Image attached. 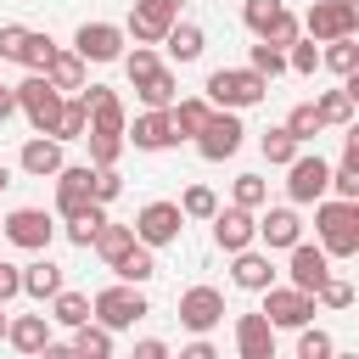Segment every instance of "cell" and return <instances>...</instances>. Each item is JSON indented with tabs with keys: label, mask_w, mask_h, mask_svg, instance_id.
Masks as SVG:
<instances>
[{
	"label": "cell",
	"mask_w": 359,
	"mask_h": 359,
	"mask_svg": "<svg viewBox=\"0 0 359 359\" xmlns=\"http://www.w3.org/2000/svg\"><path fill=\"white\" fill-rule=\"evenodd\" d=\"M11 112H17V90H6V84H0V123H6Z\"/></svg>",
	"instance_id": "obj_55"
},
{
	"label": "cell",
	"mask_w": 359,
	"mask_h": 359,
	"mask_svg": "<svg viewBox=\"0 0 359 359\" xmlns=\"http://www.w3.org/2000/svg\"><path fill=\"white\" fill-rule=\"evenodd\" d=\"M252 224H258L252 236H258L264 247H292V241L303 236V224H297V213H292V208H269V213H264V219H252Z\"/></svg>",
	"instance_id": "obj_21"
},
{
	"label": "cell",
	"mask_w": 359,
	"mask_h": 359,
	"mask_svg": "<svg viewBox=\"0 0 359 359\" xmlns=\"http://www.w3.org/2000/svg\"><path fill=\"white\" fill-rule=\"evenodd\" d=\"M208 112H213V101H174L168 107V123H174V140H196V129L208 123Z\"/></svg>",
	"instance_id": "obj_27"
},
{
	"label": "cell",
	"mask_w": 359,
	"mask_h": 359,
	"mask_svg": "<svg viewBox=\"0 0 359 359\" xmlns=\"http://www.w3.org/2000/svg\"><path fill=\"white\" fill-rule=\"evenodd\" d=\"M174 22H180V0H135V11H129L135 45H157Z\"/></svg>",
	"instance_id": "obj_10"
},
{
	"label": "cell",
	"mask_w": 359,
	"mask_h": 359,
	"mask_svg": "<svg viewBox=\"0 0 359 359\" xmlns=\"http://www.w3.org/2000/svg\"><path fill=\"white\" fill-rule=\"evenodd\" d=\"M73 353H84V359H112V331H107L101 320L73 325Z\"/></svg>",
	"instance_id": "obj_29"
},
{
	"label": "cell",
	"mask_w": 359,
	"mask_h": 359,
	"mask_svg": "<svg viewBox=\"0 0 359 359\" xmlns=\"http://www.w3.org/2000/svg\"><path fill=\"white\" fill-rule=\"evenodd\" d=\"M135 90H140V101H146V107H174V95H180V90H174V73H168L163 62H157L146 79H135Z\"/></svg>",
	"instance_id": "obj_30"
},
{
	"label": "cell",
	"mask_w": 359,
	"mask_h": 359,
	"mask_svg": "<svg viewBox=\"0 0 359 359\" xmlns=\"http://www.w3.org/2000/svg\"><path fill=\"white\" fill-rule=\"evenodd\" d=\"M50 56H56V39L28 28V34H22V50H17V62H22L28 73H45V62H50Z\"/></svg>",
	"instance_id": "obj_35"
},
{
	"label": "cell",
	"mask_w": 359,
	"mask_h": 359,
	"mask_svg": "<svg viewBox=\"0 0 359 359\" xmlns=\"http://www.w3.org/2000/svg\"><path fill=\"white\" fill-rule=\"evenodd\" d=\"M286 168H292V180H286V196L292 202H320L325 196V180H331V163L325 157H292Z\"/></svg>",
	"instance_id": "obj_15"
},
{
	"label": "cell",
	"mask_w": 359,
	"mask_h": 359,
	"mask_svg": "<svg viewBox=\"0 0 359 359\" xmlns=\"http://www.w3.org/2000/svg\"><path fill=\"white\" fill-rule=\"evenodd\" d=\"M286 67L303 73V79H314V67H320V39H303V34H297V39L286 45Z\"/></svg>",
	"instance_id": "obj_37"
},
{
	"label": "cell",
	"mask_w": 359,
	"mask_h": 359,
	"mask_svg": "<svg viewBox=\"0 0 359 359\" xmlns=\"http://www.w3.org/2000/svg\"><path fill=\"white\" fill-rule=\"evenodd\" d=\"M269 95V79L264 73H252V67H219V73H208V101L213 107H258Z\"/></svg>",
	"instance_id": "obj_2"
},
{
	"label": "cell",
	"mask_w": 359,
	"mask_h": 359,
	"mask_svg": "<svg viewBox=\"0 0 359 359\" xmlns=\"http://www.w3.org/2000/svg\"><path fill=\"white\" fill-rule=\"evenodd\" d=\"M180 230H185L180 202H146L135 213V241H146V247H168V241H180Z\"/></svg>",
	"instance_id": "obj_8"
},
{
	"label": "cell",
	"mask_w": 359,
	"mask_h": 359,
	"mask_svg": "<svg viewBox=\"0 0 359 359\" xmlns=\"http://www.w3.org/2000/svg\"><path fill=\"white\" fill-rule=\"evenodd\" d=\"M320 67H331V73H359V45H353V34H342V39H325V50H320Z\"/></svg>",
	"instance_id": "obj_33"
},
{
	"label": "cell",
	"mask_w": 359,
	"mask_h": 359,
	"mask_svg": "<svg viewBox=\"0 0 359 359\" xmlns=\"http://www.w3.org/2000/svg\"><path fill=\"white\" fill-rule=\"evenodd\" d=\"M22 34H28V28H17V22H6V28H0V62H17V50H22Z\"/></svg>",
	"instance_id": "obj_51"
},
{
	"label": "cell",
	"mask_w": 359,
	"mask_h": 359,
	"mask_svg": "<svg viewBox=\"0 0 359 359\" xmlns=\"http://www.w3.org/2000/svg\"><path fill=\"white\" fill-rule=\"evenodd\" d=\"M314 297H320V303H325V309H348V303H353V286H348V280H331V275H325V280H320V292H314Z\"/></svg>",
	"instance_id": "obj_50"
},
{
	"label": "cell",
	"mask_w": 359,
	"mask_h": 359,
	"mask_svg": "<svg viewBox=\"0 0 359 359\" xmlns=\"http://www.w3.org/2000/svg\"><path fill=\"white\" fill-rule=\"evenodd\" d=\"M146 314V297L129 286V280H118V286H101L95 297H90V320H101L107 331H123V325H135Z\"/></svg>",
	"instance_id": "obj_4"
},
{
	"label": "cell",
	"mask_w": 359,
	"mask_h": 359,
	"mask_svg": "<svg viewBox=\"0 0 359 359\" xmlns=\"http://www.w3.org/2000/svg\"><path fill=\"white\" fill-rule=\"evenodd\" d=\"M151 67H157V50H151V45H135V50L123 56V73H129V84H135V79H146Z\"/></svg>",
	"instance_id": "obj_49"
},
{
	"label": "cell",
	"mask_w": 359,
	"mask_h": 359,
	"mask_svg": "<svg viewBox=\"0 0 359 359\" xmlns=\"http://www.w3.org/2000/svg\"><path fill=\"white\" fill-rule=\"evenodd\" d=\"M275 17H280V0H247V6H241V22H247L258 39H264V28H269Z\"/></svg>",
	"instance_id": "obj_44"
},
{
	"label": "cell",
	"mask_w": 359,
	"mask_h": 359,
	"mask_svg": "<svg viewBox=\"0 0 359 359\" xmlns=\"http://www.w3.org/2000/svg\"><path fill=\"white\" fill-rule=\"evenodd\" d=\"M163 353H168V348H163V342H157V337H146V342H140V348H135V359H163Z\"/></svg>",
	"instance_id": "obj_53"
},
{
	"label": "cell",
	"mask_w": 359,
	"mask_h": 359,
	"mask_svg": "<svg viewBox=\"0 0 359 359\" xmlns=\"http://www.w3.org/2000/svg\"><path fill=\"white\" fill-rule=\"evenodd\" d=\"M252 208H213V241L224 247V252H241V247H252Z\"/></svg>",
	"instance_id": "obj_17"
},
{
	"label": "cell",
	"mask_w": 359,
	"mask_h": 359,
	"mask_svg": "<svg viewBox=\"0 0 359 359\" xmlns=\"http://www.w3.org/2000/svg\"><path fill=\"white\" fill-rule=\"evenodd\" d=\"M219 320H224V292H213V286H191V292L180 297V325H185V331L208 337Z\"/></svg>",
	"instance_id": "obj_11"
},
{
	"label": "cell",
	"mask_w": 359,
	"mask_h": 359,
	"mask_svg": "<svg viewBox=\"0 0 359 359\" xmlns=\"http://www.w3.org/2000/svg\"><path fill=\"white\" fill-rule=\"evenodd\" d=\"M45 79L67 95V90H84V56L79 50H56L50 62H45Z\"/></svg>",
	"instance_id": "obj_26"
},
{
	"label": "cell",
	"mask_w": 359,
	"mask_h": 359,
	"mask_svg": "<svg viewBox=\"0 0 359 359\" xmlns=\"http://www.w3.org/2000/svg\"><path fill=\"white\" fill-rule=\"evenodd\" d=\"M129 241H135V224H112V219H101V224H95V236H90V247H95L107 264H112Z\"/></svg>",
	"instance_id": "obj_34"
},
{
	"label": "cell",
	"mask_w": 359,
	"mask_h": 359,
	"mask_svg": "<svg viewBox=\"0 0 359 359\" xmlns=\"http://www.w3.org/2000/svg\"><path fill=\"white\" fill-rule=\"evenodd\" d=\"M84 129H90V107L84 101H62V118H56V140H84Z\"/></svg>",
	"instance_id": "obj_36"
},
{
	"label": "cell",
	"mask_w": 359,
	"mask_h": 359,
	"mask_svg": "<svg viewBox=\"0 0 359 359\" xmlns=\"http://www.w3.org/2000/svg\"><path fill=\"white\" fill-rule=\"evenodd\" d=\"M79 101L90 107V129H101V135H123L129 129V118H123V101L107 90V84H90V90H79ZM84 129V135H90Z\"/></svg>",
	"instance_id": "obj_14"
},
{
	"label": "cell",
	"mask_w": 359,
	"mask_h": 359,
	"mask_svg": "<svg viewBox=\"0 0 359 359\" xmlns=\"http://www.w3.org/2000/svg\"><path fill=\"white\" fill-rule=\"evenodd\" d=\"M314 230L325 258H353L359 252V202H314Z\"/></svg>",
	"instance_id": "obj_1"
},
{
	"label": "cell",
	"mask_w": 359,
	"mask_h": 359,
	"mask_svg": "<svg viewBox=\"0 0 359 359\" xmlns=\"http://www.w3.org/2000/svg\"><path fill=\"white\" fill-rule=\"evenodd\" d=\"M303 337H297V359H331V337L325 331H314V325H297Z\"/></svg>",
	"instance_id": "obj_47"
},
{
	"label": "cell",
	"mask_w": 359,
	"mask_h": 359,
	"mask_svg": "<svg viewBox=\"0 0 359 359\" xmlns=\"http://www.w3.org/2000/svg\"><path fill=\"white\" fill-rule=\"evenodd\" d=\"M264 196H269V185L258 174H241L236 180V208H264Z\"/></svg>",
	"instance_id": "obj_48"
},
{
	"label": "cell",
	"mask_w": 359,
	"mask_h": 359,
	"mask_svg": "<svg viewBox=\"0 0 359 359\" xmlns=\"http://www.w3.org/2000/svg\"><path fill=\"white\" fill-rule=\"evenodd\" d=\"M84 140H90V163H95V168H107V163L123 157V135H101V129H90Z\"/></svg>",
	"instance_id": "obj_40"
},
{
	"label": "cell",
	"mask_w": 359,
	"mask_h": 359,
	"mask_svg": "<svg viewBox=\"0 0 359 359\" xmlns=\"http://www.w3.org/2000/svg\"><path fill=\"white\" fill-rule=\"evenodd\" d=\"M342 202H359V135H348V146H342V163L331 168V180H325Z\"/></svg>",
	"instance_id": "obj_24"
},
{
	"label": "cell",
	"mask_w": 359,
	"mask_h": 359,
	"mask_svg": "<svg viewBox=\"0 0 359 359\" xmlns=\"http://www.w3.org/2000/svg\"><path fill=\"white\" fill-rule=\"evenodd\" d=\"M185 359H213V342H208V337H196V342L185 348Z\"/></svg>",
	"instance_id": "obj_54"
},
{
	"label": "cell",
	"mask_w": 359,
	"mask_h": 359,
	"mask_svg": "<svg viewBox=\"0 0 359 359\" xmlns=\"http://www.w3.org/2000/svg\"><path fill=\"white\" fill-rule=\"evenodd\" d=\"M62 101H67V95H62V90H56L45 73H28V79L17 84V112H22V118H28L39 135H50V129H56V118H62Z\"/></svg>",
	"instance_id": "obj_3"
},
{
	"label": "cell",
	"mask_w": 359,
	"mask_h": 359,
	"mask_svg": "<svg viewBox=\"0 0 359 359\" xmlns=\"http://www.w3.org/2000/svg\"><path fill=\"white\" fill-rule=\"evenodd\" d=\"M112 275H118V280H129V286L151 280V275H157V264H151V247H146V241H129V247L112 258Z\"/></svg>",
	"instance_id": "obj_25"
},
{
	"label": "cell",
	"mask_w": 359,
	"mask_h": 359,
	"mask_svg": "<svg viewBox=\"0 0 359 359\" xmlns=\"http://www.w3.org/2000/svg\"><path fill=\"white\" fill-rule=\"evenodd\" d=\"M0 236H6L11 247H22V252H45V247H50V236H56V224H50V213H45V208H17V213H6Z\"/></svg>",
	"instance_id": "obj_9"
},
{
	"label": "cell",
	"mask_w": 359,
	"mask_h": 359,
	"mask_svg": "<svg viewBox=\"0 0 359 359\" xmlns=\"http://www.w3.org/2000/svg\"><path fill=\"white\" fill-rule=\"evenodd\" d=\"M241 135H247V129H241V118H236L230 107H213V112H208V123L196 129V151H202L208 163H224V157H236V151H241Z\"/></svg>",
	"instance_id": "obj_5"
},
{
	"label": "cell",
	"mask_w": 359,
	"mask_h": 359,
	"mask_svg": "<svg viewBox=\"0 0 359 359\" xmlns=\"http://www.w3.org/2000/svg\"><path fill=\"white\" fill-rule=\"evenodd\" d=\"M163 45H168L174 62H196V56H202V28H196V22H174V28L163 34Z\"/></svg>",
	"instance_id": "obj_32"
},
{
	"label": "cell",
	"mask_w": 359,
	"mask_h": 359,
	"mask_svg": "<svg viewBox=\"0 0 359 359\" xmlns=\"http://www.w3.org/2000/svg\"><path fill=\"white\" fill-rule=\"evenodd\" d=\"M6 342H11L17 353H45V348H50V320H45V314L6 320Z\"/></svg>",
	"instance_id": "obj_19"
},
{
	"label": "cell",
	"mask_w": 359,
	"mask_h": 359,
	"mask_svg": "<svg viewBox=\"0 0 359 359\" xmlns=\"http://www.w3.org/2000/svg\"><path fill=\"white\" fill-rule=\"evenodd\" d=\"M90 174H95V163H79V168L62 163V168L50 174V180H56V213H62V219H73L79 208L95 202V196H90Z\"/></svg>",
	"instance_id": "obj_13"
},
{
	"label": "cell",
	"mask_w": 359,
	"mask_h": 359,
	"mask_svg": "<svg viewBox=\"0 0 359 359\" xmlns=\"http://www.w3.org/2000/svg\"><path fill=\"white\" fill-rule=\"evenodd\" d=\"M297 34H303V22H297V17H292V11H286V6H280V17H275V22H269V28H264V39H269V45H275V50H286V45H292V39H297Z\"/></svg>",
	"instance_id": "obj_45"
},
{
	"label": "cell",
	"mask_w": 359,
	"mask_h": 359,
	"mask_svg": "<svg viewBox=\"0 0 359 359\" xmlns=\"http://www.w3.org/2000/svg\"><path fill=\"white\" fill-rule=\"evenodd\" d=\"M56 168H62V140H56V135H50V140L39 135V140H28V146H22V174L50 180Z\"/></svg>",
	"instance_id": "obj_23"
},
{
	"label": "cell",
	"mask_w": 359,
	"mask_h": 359,
	"mask_svg": "<svg viewBox=\"0 0 359 359\" xmlns=\"http://www.w3.org/2000/svg\"><path fill=\"white\" fill-rule=\"evenodd\" d=\"M264 320L269 325H309L314 320V292H303V286H264Z\"/></svg>",
	"instance_id": "obj_6"
},
{
	"label": "cell",
	"mask_w": 359,
	"mask_h": 359,
	"mask_svg": "<svg viewBox=\"0 0 359 359\" xmlns=\"http://www.w3.org/2000/svg\"><path fill=\"white\" fill-rule=\"evenodd\" d=\"M258 146H264V163H280V168H286V163L297 157V140L286 135V123H280V129H269V135H264Z\"/></svg>",
	"instance_id": "obj_41"
},
{
	"label": "cell",
	"mask_w": 359,
	"mask_h": 359,
	"mask_svg": "<svg viewBox=\"0 0 359 359\" xmlns=\"http://www.w3.org/2000/svg\"><path fill=\"white\" fill-rule=\"evenodd\" d=\"M247 67H252V73H264V79H275V73H286V50H275V45L264 39V45H252Z\"/></svg>",
	"instance_id": "obj_42"
},
{
	"label": "cell",
	"mask_w": 359,
	"mask_h": 359,
	"mask_svg": "<svg viewBox=\"0 0 359 359\" xmlns=\"http://www.w3.org/2000/svg\"><path fill=\"white\" fill-rule=\"evenodd\" d=\"M6 185H11V168H6V163H0V191H6Z\"/></svg>",
	"instance_id": "obj_56"
},
{
	"label": "cell",
	"mask_w": 359,
	"mask_h": 359,
	"mask_svg": "<svg viewBox=\"0 0 359 359\" xmlns=\"http://www.w3.org/2000/svg\"><path fill=\"white\" fill-rule=\"evenodd\" d=\"M11 297H22V269L0 264V303H11Z\"/></svg>",
	"instance_id": "obj_52"
},
{
	"label": "cell",
	"mask_w": 359,
	"mask_h": 359,
	"mask_svg": "<svg viewBox=\"0 0 359 359\" xmlns=\"http://www.w3.org/2000/svg\"><path fill=\"white\" fill-rule=\"evenodd\" d=\"M22 292H28V297H39V303H45V297H56V292H62V269H56L50 258H34V264L22 269Z\"/></svg>",
	"instance_id": "obj_28"
},
{
	"label": "cell",
	"mask_w": 359,
	"mask_h": 359,
	"mask_svg": "<svg viewBox=\"0 0 359 359\" xmlns=\"http://www.w3.org/2000/svg\"><path fill=\"white\" fill-rule=\"evenodd\" d=\"M230 258H236V269H230V275H236V286H241V292H264V286L275 280V264H269L264 252L241 247V252H230Z\"/></svg>",
	"instance_id": "obj_22"
},
{
	"label": "cell",
	"mask_w": 359,
	"mask_h": 359,
	"mask_svg": "<svg viewBox=\"0 0 359 359\" xmlns=\"http://www.w3.org/2000/svg\"><path fill=\"white\" fill-rule=\"evenodd\" d=\"M118 191H123V180H118V168H112V163L90 174V196H95L101 208H107V202H118Z\"/></svg>",
	"instance_id": "obj_46"
},
{
	"label": "cell",
	"mask_w": 359,
	"mask_h": 359,
	"mask_svg": "<svg viewBox=\"0 0 359 359\" xmlns=\"http://www.w3.org/2000/svg\"><path fill=\"white\" fill-rule=\"evenodd\" d=\"M320 129H325V123H320V112H314V101H303V107H292V112H286V135H292L297 146H303V140H314Z\"/></svg>",
	"instance_id": "obj_38"
},
{
	"label": "cell",
	"mask_w": 359,
	"mask_h": 359,
	"mask_svg": "<svg viewBox=\"0 0 359 359\" xmlns=\"http://www.w3.org/2000/svg\"><path fill=\"white\" fill-rule=\"evenodd\" d=\"M353 101H359V95L342 84V90H325V95L314 101V112H320V123H337V129H348V123H353Z\"/></svg>",
	"instance_id": "obj_31"
},
{
	"label": "cell",
	"mask_w": 359,
	"mask_h": 359,
	"mask_svg": "<svg viewBox=\"0 0 359 359\" xmlns=\"http://www.w3.org/2000/svg\"><path fill=\"white\" fill-rule=\"evenodd\" d=\"M129 140H135L140 151H163V146H174V123H168V107H151V112H140Z\"/></svg>",
	"instance_id": "obj_20"
},
{
	"label": "cell",
	"mask_w": 359,
	"mask_h": 359,
	"mask_svg": "<svg viewBox=\"0 0 359 359\" xmlns=\"http://www.w3.org/2000/svg\"><path fill=\"white\" fill-rule=\"evenodd\" d=\"M213 208H219V196H213L208 185H191V191L180 196V213H185V219H213Z\"/></svg>",
	"instance_id": "obj_43"
},
{
	"label": "cell",
	"mask_w": 359,
	"mask_h": 359,
	"mask_svg": "<svg viewBox=\"0 0 359 359\" xmlns=\"http://www.w3.org/2000/svg\"><path fill=\"white\" fill-rule=\"evenodd\" d=\"M0 337H6V314H0Z\"/></svg>",
	"instance_id": "obj_57"
},
{
	"label": "cell",
	"mask_w": 359,
	"mask_h": 359,
	"mask_svg": "<svg viewBox=\"0 0 359 359\" xmlns=\"http://www.w3.org/2000/svg\"><path fill=\"white\" fill-rule=\"evenodd\" d=\"M73 50H79L84 62H118V56H123V28H118V22H84V28L73 34Z\"/></svg>",
	"instance_id": "obj_12"
},
{
	"label": "cell",
	"mask_w": 359,
	"mask_h": 359,
	"mask_svg": "<svg viewBox=\"0 0 359 359\" xmlns=\"http://www.w3.org/2000/svg\"><path fill=\"white\" fill-rule=\"evenodd\" d=\"M236 348H241V359H275V325L264 314H241L236 320Z\"/></svg>",
	"instance_id": "obj_18"
},
{
	"label": "cell",
	"mask_w": 359,
	"mask_h": 359,
	"mask_svg": "<svg viewBox=\"0 0 359 359\" xmlns=\"http://www.w3.org/2000/svg\"><path fill=\"white\" fill-rule=\"evenodd\" d=\"M286 252H292V269H286V275H292V286H303V292H320V280L331 275V258H325V247H309V241L297 236Z\"/></svg>",
	"instance_id": "obj_16"
},
{
	"label": "cell",
	"mask_w": 359,
	"mask_h": 359,
	"mask_svg": "<svg viewBox=\"0 0 359 359\" xmlns=\"http://www.w3.org/2000/svg\"><path fill=\"white\" fill-rule=\"evenodd\" d=\"M50 303H56L50 320H62V325H84V320H90V297H84V292H56Z\"/></svg>",
	"instance_id": "obj_39"
},
{
	"label": "cell",
	"mask_w": 359,
	"mask_h": 359,
	"mask_svg": "<svg viewBox=\"0 0 359 359\" xmlns=\"http://www.w3.org/2000/svg\"><path fill=\"white\" fill-rule=\"evenodd\" d=\"M303 28H309V39H342V34H353L359 28V0H314L309 6V17H303Z\"/></svg>",
	"instance_id": "obj_7"
}]
</instances>
